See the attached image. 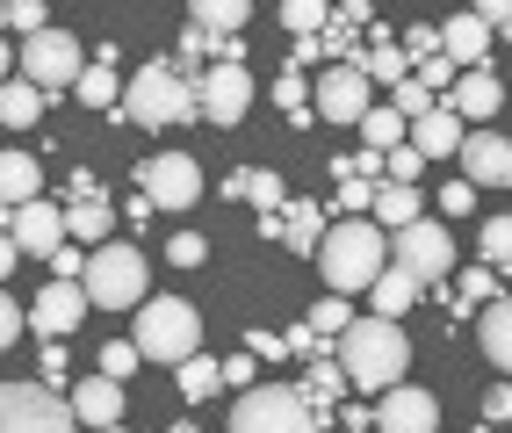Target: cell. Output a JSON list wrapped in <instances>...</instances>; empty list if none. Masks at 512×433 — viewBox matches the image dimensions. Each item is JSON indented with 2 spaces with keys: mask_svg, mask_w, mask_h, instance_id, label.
<instances>
[{
  "mask_svg": "<svg viewBox=\"0 0 512 433\" xmlns=\"http://www.w3.org/2000/svg\"><path fill=\"white\" fill-rule=\"evenodd\" d=\"M339 369H347V383L354 390H368V397H383V390H397L404 383V369H412V340H404V325L397 318H354L347 332H339Z\"/></svg>",
  "mask_w": 512,
  "mask_h": 433,
  "instance_id": "1",
  "label": "cell"
},
{
  "mask_svg": "<svg viewBox=\"0 0 512 433\" xmlns=\"http://www.w3.org/2000/svg\"><path fill=\"white\" fill-rule=\"evenodd\" d=\"M318 268L332 282V296H354V289H375V275L390 268V239L375 217H339L318 246Z\"/></svg>",
  "mask_w": 512,
  "mask_h": 433,
  "instance_id": "2",
  "label": "cell"
},
{
  "mask_svg": "<svg viewBox=\"0 0 512 433\" xmlns=\"http://www.w3.org/2000/svg\"><path fill=\"white\" fill-rule=\"evenodd\" d=\"M188 116H202V109H195V80L174 73V58H152L138 80H123V109H116V123L166 130V123H188Z\"/></svg>",
  "mask_w": 512,
  "mask_h": 433,
  "instance_id": "3",
  "label": "cell"
},
{
  "mask_svg": "<svg viewBox=\"0 0 512 433\" xmlns=\"http://www.w3.org/2000/svg\"><path fill=\"white\" fill-rule=\"evenodd\" d=\"M325 419L332 405H311L303 390H282V383H253L231 405V433H318Z\"/></svg>",
  "mask_w": 512,
  "mask_h": 433,
  "instance_id": "4",
  "label": "cell"
},
{
  "mask_svg": "<svg viewBox=\"0 0 512 433\" xmlns=\"http://www.w3.org/2000/svg\"><path fill=\"white\" fill-rule=\"evenodd\" d=\"M80 289H87V304H94V311H138V304H145V253H138V246H123V239L94 246Z\"/></svg>",
  "mask_w": 512,
  "mask_h": 433,
  "instance_id": "5",
  "label": "cell"
},
{
  "mask_svg": "<svg viewBox=\"0 0 512 433\" xmlns=\"http://www.w3.org/2000/svg\"><path fill=\"white\" fill-rule=\"evenodd\" d=\"M145 318H138V332H130V340H138V354L145 361H181L195 354V340H202V318H195V304L188 296H145L138 304Z\"/></svg>",
  "mask_w": 512,
  "mask_h": 433,
  "instance_id": "6",
  "label": "cell"
},
{
  "mask_svg": "<svg viewBox=\"0 0 512 433\" xmlns=\"http://www.w3.org/2000/svg\"><path fill=\"white\" fill-rule=\"evenodd\" d=\"M22 80L44 94H65V87H80V73H87V58H80V37H65V29H37V37H22Z\"/></svg>",
  "mask_w": 512,
  "mask_h": 433,
  "instance_id": "7",
  "label": "cell"
},
{
  "mask_svg": "<svg viewBox=\"0 0 512 433\" xmlns=\"http://www.w3.org/2000/svg\"><path fill=\"white\" fill-rule=\"evenodd\" d=\"M73 405L51 383H0V433H73Z\"/></svg>",
  "mask_w": 512,
  "mask_h": 433,
  "instance_id": "8",
  "label": "cell"
},
{
  "mask_svg": "<svg viewBox=\"0 0 512 433\" xmlns=\"http://www.w3.org/2000/svg\"><path fill=\"white\" fill-rule=\"evenodd\" d=\"M138 195L152 210H195L202 203V166L188 152H152L138 166Z\"/></svg>",
  "mask_w": 512,
  "mask_h": 433,
  "instance_id": "9",
  "label": "cell"
},
{
  "mask_svg": "<svg viewBox=\"0 0 512 433\" xmlns=\"http://www.w3.org/2000/svg\"><path fill=\"white\" fill-rule=\"evenodd\" d=\"M390 260L397 268H412L426 289L455 268V239H448V224H433V217H419V224H404V231H390Z\"/></svg>",
  "mask_w": 512,
  "mask_h": 433,
  "instance_id": "10",
  "label": "cell"
},
{
  "mask_svg": "<svg viewBox=\"0 0 512 433\" xmlns=\"http://www.w3.org/2000/svg\"><path fill=\"white\" fill-rule=\"evenodd\" d=\"M195 109H202V123H217V130L246 123V109H253V73H246V65H210V73L195 80Z\"/></svg>",
  "mask_w": 512,
  "mask_h": 433,
  "instance_id": "11",
  "label": "cell"
},
{
  "mask_svg": "<svg viewBox=\"0 0 512 433\" xmlns=\"http://www.w3.org/2000/svg\"><path fill=\"white\" fill-rule=\"evenodd\" d=\"M311 102H318V109H311L318 123H354V130H361V116L375 109V87L354 73V65H325V73L311 80Z\"/></svg>",
  "mask_w": 512,
  "mask_h": 433,
  "instance_id": "12",
  "label": "cell"
},
{
  "mask_svg": "<svg viewBox=\"0 0 512 433\" xmlns=\"http://www.w3.org/2000/svg\"><path fill=\"white\" fill-rule=\"evenodd\" d=\"M8 239H15V253L22 260H51L58 246H65V203H22L15 217H8Z\"/></svg>",
  "mask_w": 512,
  "mask_h": 433,
  "instance_id": "13",
  "label": "cell"
},
{
  "mask_svg": "<svg viewBox=\"0 0 512 433\" xmlns=\"http://www.w3.org/2000/svg\"><path fill=\"white\" fill-rule=\"evenodd\" d=\"M375 433H440V397L412 390V383L383 390L375 397Z\"/></svg>",
  "mask_w": 512,
  "mask_h": 433,
  "instance_id": "14",
  "label": "cell"
},
{
  "mask_svg": "<svg viewBox=\"0 0 512 433\" xmlns=\"http://www.w3.org/2000/svg\"><path fill=\"white\" fill-rule=\"evenodd\" d=\"M109 231H116L109 195L94 188V174H73V203H65V239H80V246L94 253V246H109Z\"/></svg>",
  "mask_w": 512,
  "mask_h": 433,
  "instance_id": "15",
  "label": "cell"
},
{
  "mask_svg": "<svg viewBox=\"0 0 512 433\" xmlns=\"http://www.w3.org/2000/svg\"><path fill=\"white\" fill-rule=\"evenodd\" d=\"M87 289L80 282H51L37 304H29V332H44V340H65V332H80L87 325Z\"/></svg>",
  "mask_w": 512,
  "mask_h": 433,
  "instance_id": "16",
  "label": "cell"
},
{
  "mask_svg": "<svg viewBox=\"0 0 512 433\" xmlns=\"http://www.w3.org/2000/svg\"><path fill=\"white\" fill-rule=\"evenodd\" d=\"M462 166H469V188H512V138H498V130H469V138H462Z\"/></svg>",
  "mask_w": 512,
  "mask_h": 433,
  "instance_id": "17",
  "label": "cell"
},
{
  "mask_svg": "<svg viewBox=\"0 0 512 433\" xmlns=\"http://www.w3.org/2000/svg\"><path fill=\"white\" fill-rule=\"evenodd\" d=\"M440 58H448L455 73H484V65H491V29L476 15H448V22H440Z\"/></svg>",
  "mask_w": 512,
  "mask_h": 433,
  "instance_id": "18",
  "label": "cell"
},
{
  "mask_svg": "<svg viewBox=\"0 0 512 433\" xmlns=\"http://www.w3.org/2000/svg\"><path fill=\"white\" fill-rule=\"evenodd\" d=\"M65 405H73V419H80V426H116V419H123V383L94 369V376H80V383H73V397H65Z\"/></svg>",
  "mask_w": 512,
  "mask_h": 433,
  "instance_id": "19",
  "label": "cell"
},
{
  "mask_svg": "<svg viewBox=\"0 0 512 433\" xmlns=\"http://www.w3.org/2000/svg\"><path fill=\"white\" fill-rule=\"evenodd\" d=\"M44 195V166H37V152H22V145H8L0 152V210H22V203H37Z\"/></svg>",
  "mask_w": 512,
  "mask_h": 433,
  "instance_id": "20",
  "label": "cell"
},
{
  "mask_svg": "<svg viewBox=\"0 0 512 433\" xmlns=\"http://www.w3.org/2000/svg\"><path fill=\"white\" fill-rule=\"evenodd\" d=\"M498 102H505V87H498V73H491V65H484V73H462V80H455V94H448L440 109H455L462 123H484V130H491Z\"/></svg>",
  "mask_w": 512,
  "mask_h": 433,
  "instance_id": "21",
  "label": "cell"
},
{
  "mask_svg": "<svg viewBox=\"0 0 512 433\" xmlns=\"http://www.w3.org/2000/svg\"><path fill=\"white\" fill-rule=\"evenodd\" d=\"M462 138H469V130H462L455 109H433V116L412 123V152L419 159H448V152H462Z\"/></svg>",
  "mask_w": 512,
  "mask_h": 433,
  "instance_id": "22",
  "label": "cell"
},
{
  "mask_svg": "<svg viewBox=\"0 0 512 433\" xmlns=\"http://www.w3.org/2000/svg\"><path fill=\"white\" fill-rule=\"evenodd\" d=\"M476 347L491 354V369L512 376V296H498V304L476 311Z\"/></svg>",
  "mask_w": 512,
  "mask_h": 433,
  "instance_id": "23",
  "label": "cell"
},
{
  "mask_svg": "<svg viewBox=\"0 0 512 433\" xmlns=\"http://www.w3.org/2000/svg\"><path fill=\"white\" fill-rule=\"evenodd\" d=\"M368 296H375V318H404V311H412L419 296H426V282H419L412 268H397V260H390V268L375 275V289H368Z\"/></svg>",
  "mask_w": 512,
  "mask_h": 433,
  "instance_id": "24",
  "label": "cell"
},
{
  "mask_svg": "<svg viewBox=\"0 0 512 433\" xmlns=\"http://www.w3.org/2000/svg\"><path fill=\"white\" fill-rule=\"evenodd\" d=\"M325 231H332V224H325V210H318V203H289V210H282V246H289V253H303V260H318Z\"/></svg>",
  "mask_w": 512,
  "mask_h": 433,
  "instance_id": "25",
  "label": "cell"
},
{
  "mask_svg": "<svg viewBox=\"0 0 512 433\" xmlns=\"http://www.w3.org/2000/svg\"><path fill=\"white\" fill-rule=\"evenodd\" d=\"M246 22H253L246 0H195L188 8V29H202V37H238Z\"/></svg>",
  "mask_w": 512,
  "mask_h": 433,
  "instance_id": "26",
  "label": "cell"
},
{
  "mask_svg": "<svg viewBox=\"0 0 512 433\" xmlns=\"http://www.w3.org/2000/svg\"><path fill=\"white\" fill-rule=\"evenodd\" d=\"M419 203H426V195H419V188H397V181H375V224H383V231H404V224H419Z\"/></svg>",
  "mask_w": 512,
  "mask_h": 433,
  "instance_id": "27",
  "label": "cell"
},
{
  "mask_svg": "<svg viewBox=\"0 0 512 433\" xmlns=\"http://www.w3.org/2000/svg\"><path fill=\"white\" fill-rule=\"evenodd\" d=\"M361 138H368V152H397V145H412V123H404L390 102H375L361 116Z\"/></svg>",
  "mask_w": 512,
  "mask_h": 433,
  "instance_id": "28",
  "label": "cell"
},
{
  "mask_svg": "<svg viewBox=\"0 0 512 433\" xmlns=\"http://www.w3.org/2000/svg\"><path fill=\"white\" fill-rule=\"evenodd\" d=\"M73 94H80L87 109H101V116H116V109H123V80H116V65H87Z\"/></svg>",
  "mask_w": 512,
  "mask_h": 433,
  "instance_id": "29",
  "label": "cell"
},
{
  "mask_svg": "<svg viewBox=\"0 0 512 433\" xmlns=\"http://www.w3.org/2000/svg\"><path fill=\"white\" fill-rule=\"evenodd\" d=\"M44 109H51V102H44L29 80H8V87H0V123H8V130H29Z\"/></svg>",
  "mask_w": 512,
  "mask_h": 433,
  "instance_id": "30",
  "label": "cell"
},
{
  "mask_svg": "<svg viewBox=\"0 0 512 433\" xmlns=\"http://www.w3.org/2000/svg\"><path fill=\"white\" fill-rule=\"evenodd\" d=\"M217 390H224V361L188 354V361H181V397H188V405H202V397H217Z\"/></svg>",
  "mask_w": 512,
  "mask_h": 433,
  "instance_id": "31",
  "label": "cell"
},
{
  "mask_svg": "<svg viewBox=\"0 0 512 433\" xmlns=\"http://www.w3.org/2000/svg\"><path fill=\"white\" fill-rule=\"evenodd\" d=\"M325 22H332V8H325V0H282V29H296V44L325 37Z\"/></svg>",
  "mask_w": 512,
  "mask_h": 433,
  "instance_id": "32",
  "label": "cell"
},
{
  "mask_svg": "<svg viewBox=\"0 0 512 433\" xmlns=\"http://www.w3.org/2000/svg\"><path fill=\"white\" fill-rule=\"evenodd\" d=\"M246 203H260V217H282L289 210V188H282L275 166H253V174H246Z\"/></svg>",
  "mask_w": 512,
  "mask_h": 433,
  "instance_id": "33",
  "label": "cell"
},
{
  "mask_svg": "<svg viewBox=\"0 0 512 433\" xmlns=\"http://www.w3.org/2000/svg\"><path fill=\"white\" fill-rule=\"evenodd\" d=\"M347 390V369H339V361H311V383H303V397H311V405H332V397Z\"/></svg>",
  "mask_w": 512,
  "mask_h": 433,
  "instance_id": "34",
  "label": "cell"
},
{
  "mask_svg": "<svg viewBox=\"0 0 512 433\" xmlns=\"http://www.w3.org/2000/svg\"><path fill=\"white\" fill-rule=\"evenodd\" d=\"M455 296L476 311V304H498V268H462V282H455Z\"/></svg>",
  "mask_w": 512,
  "mask_h": 433,
  "instance_id": "35",
  "label": "cell"
},
{
  "mask_svg": "<svg viewBox=\"0 0 512 433\" xmlns=\"http://www.w3.org/2000/svg\"><path fill=\"white\" fill-rule=\"evenodd\" d=\"M138 361H145V354H138V340H109V347H101V361H94V369L123 383V376H138Z\"/></svg>",
  "mask_w": 512,
  "mask_h": 433,
  "instance_id": "36",
  "label": "cell"
},
{
  "mask_svg": "<svg viewBox=\"0 0 512 433\" xmlns=\"http://www.w3.org/2000/svg\"><path fill=\"white\" fill-rule=\"evenodd\" d=\"M412 87H426L433 102H448V94H455V65H448V58H426V65H412Z\"/></svg>",
  "mask_w": 512,
  "mask_h": 433,
  "instance_id": "37",
  "label": "cell"
},
{
  "mask_svg": "<svg viewBox=\"0 0 512 433\" xmlns=\"http://www.w3.org/2000/svg\"><path fill=\"white\" fill-rule=\"evenodd\" d=\"M484 260H491L498 275H512V217H491L484 224Z\"/></svg>",
  "mask_w": 512,
  "mask_h": 433,
  "instance_id": "38",
  "label": "cell"
},
{
  "mask_svg": "<svg viewBox=\"0 0 512 433\" xmlns=\"http://www.w3.org/2000/svg\"><path fill=\"white\" fill-rule=\"evenodd\" d=\"M419 174H426V159H419L412 145H397V152H383V181H397V188H419Z\"/></svg>",
  "mask_w": 512,
  "mask_h": 433,
  "instance_id": "39",
  "label": "cell"
},
{
  "mask_svg": "<svg viewBox=\"0 0 512 433\" xmlns=\"http://www.w3.org/2000/svg\"><path fill=\"white\" fill-rule=\"evenodd\" d=\"M275 102H282L289 116H303V109H311V73H289V65H282V80H275Z\"/></svg>",
  "mask_w": 512,
  "mask_h": 433,
  "instance_id": "40",
  "label": "cell"
},
{
  "mask_svg": "<svg viewBox=\"0 0 512 433\" xmlns=\"http://www.w3.org/2000/svg\"><path fill=\"white\" fill-rule=\"evenodd\" d=\"M332 210H339V217H368V210H375V181H354V174H347V181H339V203H332Z\"/></svg>",
  "mask_w": 512,
  "mask_h": 433,
  "instance_id": "41",
  "label": "cell"
},
{
  "mask_svg": "<svg viewBox=\"0 0 512 433\" xmlns=\"http://www.w3.org/2000/svg\"><path fill=\"white\" fill-rule=\"evenodd\" d=\"M311 325H318V340H339V332H347V325H354V311H347V304H339V296H325V304L311 311Z\"/></svg>",
  "mask_w": 512,
  "mask_h": 433,
  "instance_id": "42",
  "label": "cell"
},
{
  "mask_svg": "<svg viewBox=\"0 0 512 433\" xmlns=\"http://www.w3.org/2000/svg\"><path fill=\"white\" fill-rule=\"evenodd\" d=\"M166 260H174V268H202V260H210V246H202L195 231H174V239H166Z\"/></svg>",
  "mask_w": 512,
  "mask_h": 433,
  "instance_id": "43",
  "label": "cell"
},
{
  "mask_svg": "<svg viewBox=\"0 0 512 433\" xmlns=\"http://www.w3.org/2000/svg\"><path fill=\"white\" fill-rule=\"evenodd\" d=\"M22 325H29V311L15 304V296H8V289H0V354H8V347L22 340Z\"/></svg>",
  "mask_w": 512,
  "mask_h": 433,
  "instance_id": "44",
  "label": "cell"
},
{
  "mask_svg": "<svg viewBox=\"0 0 512 433\" xmlns=\"http://www.w3.org/2000/svg\"><path fill=\"white\" fill-rule=\"evenodd\" d=\"M433 203H440V217H469V210H476V188H469V181H448Z\"/></svg>",
  "mask_w": 512,
  "mask_h": 433,
  "instance_id": "45",
  "label": "cell"
},
{
  "mask_svg": "<svg viewBox=\"0 0 512 433\" xmlns=\"http://www.w3.org/2000/svg\"><path fill=\"white\" fill-rule=\"evenodd\" d=\"M8 29L37 37V29H44V0H8Z\"/></svg>",
  "mask_w": 512,
  "mask_h": 433,
  "instance_id": "46",
  "label": "cell"
},
{
  "mask_svg": "<svg viewBox=\"0 0 512 433\" xmlns=\"http://www.w3.org/2000/svg\"><path fill=\"white\" fill-rule=\"evenodd\" d=\"M51 275H58V282H80V275H87V253H80V246H58V253H51Z\"/></svg>",
  "mask_w": 512,
  "mask_h": 433,
  "instance_id": "47",
  "label": "cell"
},
{
  "mask_svg": "<svg viewBox=\"0 0 512 433\" xmlns=\"http://www.w3.org/2000/svg\"><path fill=\"white\" fill-rule=\"evenodd\" d=\"M260 376H253V354H231L224 361V390H253Z\"/></svg>",
  "mask_w": 512,
  "mask_h": 433,
  "instance_id": "48",
  "label": "cell"
},
{
  "mask_svg": "<svg viewBox=\"0 0 512 433\" xmlns=\"http://www.w3.org/2000/svg\"><path fill=\"white\" fill-rule=\"evenodd\" d=\"M484 419H512V383H491L484 390Z\"/></svg>",
  "mask_w": 512,
  "mask_h": 433,
  "instance_id": "49",
  "label": "cell"
},
{
  "mask_svg": "<svg viewBox=\"0 0 512 433\" xmlns=\"http://www.w3.org/2000/svg\"><path fill=\"white\" fill-rule=\"evenodd\" d=\"M282 347H289V354H318L325 340H318V325H296V332H289V340H282Z\"/></svg>",
  "mask_w": 512,
  "mask_h": 433,
  "instance_id": "50",
  "label": "cell"
},
{
  "mask_svg": "<svg viewBox=\"0 0 512 433\" xmlns=\"http://www.w3.org/2000/svg\"><path fill=\"white\" fill-rule=\"evenodd\" d=\"M246 354H253V361H275V354H289V347L275 340V332H253V340H246Z\"/></svg>",
  "mask_w": 512,
  "mask_h": 433,
  "instance_id": "51",
  "label": "cell"
},
{
  "mask_svg": "<svg viewBox=\"0 0 512 433\" xmlns=\"http://www.w3.org/2000/svg\"><path fill=\"white\" fill-rule=\"evenodd\" d=\"M65 376V347L58 340H44V383H58Z\"/></svg>",
  "mask_w": 512,
  "mask_h": 433,
  "instance_id": "52",
  "label": "cell"
},
{
  "mask_svg": "<svg viewBox=\"0 0 512 433\" xmlns=\"http://www.w3.org/2000/svg\"><path fill=\"white\" fill-rule=\"evenodd\" d=\"M339 426H347V433H361V426H375V405H347V412H339Z\"/></svg>",
  "mask_w": 512,
  "mask_h": 433,
  "instance_id": "53",
  "label": "cell"
},
{
  "mask_svg": "<svg viewBox=\"0 0 512 433\" xmlns=\"http://www.w3.org/2000/svg\"><path fill=\"white\" fill-rule=\"evenodd\" d=\"M15 268H22V253H15V239H8V231H0V282H8Z\"/></svg>",
  "mask_w": 512,
  "mask_h": 433,
  "instance_id": "54",
  "label": "cell"
},
{
  "mask_svg": "<svg viewBox=\"0 0 512 433\" xmlns=\"http://www.w3.org/2000/svg\"><path fill=\"white\" fill-rule=\"evenodd\" d=\"M8 73H15V51H8V37H0V87H8Z\"/></svg>",
  "mask_w": 512,
  "mask_h": 433,
  "instance_id": "55",
  "label": "cell"
},
{
  "mask_svg": "<svg viewBox=\"0 0 512 433\" xmlns=\"http://www.w3.org/2000/svg\"><path fill=\"white\" fill-rule=\"evenodd\" d=\"M498 37H505V44H512V8H505V15H498Z\"/></svg>",
  "mask_w": 512,
  "mask_h": 433,
  "instance_id": "56",
  "label": "cell"
},
{
  "mask_svg": "<svg viewBox=\"0 0 512 433\" xmlns=\"http://www.w3.org/2000/svg\"><path fill=\"white\" fill-rule=\"evenodd\" d=\"M166 433H202V426H166Z\"/></svg>",
  "mask_w": 512,
  "mask_h": 433,
  "instance_id": "57",
  "label": "cell"
},
{
  "mask_svg": "<svg viewBox=\"0 0 512 433\" xmlns=\"http://www.w3.org/2000/svg\"><path fill=\"white\" fill-rule=\"evenodd\" d=\"M0 29H8V8H0Z\"/></svg>",
  "mask_w": 512,
  "mask_h": 433,
  "instance_id": "58",
  "label": "cell"
},
{
  "mask_svg": "<svg viewBox=\"0 0 512 433\" xmlns=\"http://www.w3.org/2000/svg\"><path fill=\"white\" fill-rule=\"evenodd\" d=\"M101 433H123V426H101Z\"/></svg>",
  "mask_w": 512,
  "mask_h": 433,
  "instance_id": "59",
  "label": "cell"
}]
</instances>
